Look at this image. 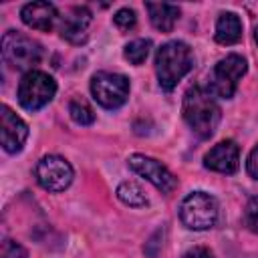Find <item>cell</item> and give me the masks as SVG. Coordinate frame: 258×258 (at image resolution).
Returning <instances> with one entry per match:
<instances>
[{
  "mask_svg": "<svg viewBox=\"0 0 258 258\" xmlns=\"http://www.w3.org/2000/svg\"><path fill=\"white\" fill-rule=\"evenodd\" d=\"M181 111H183L185 123L202 139H208L214 135L222 117L218 103L212 99V93H208L202 87H191L185 91Z\"/></svg>",
  "mask_w": 258,
  "mask_h": 258,
  "instance_id": "obj_1",
  "label": "cell"
},
{
  "mask_svg": "<svg viewBox=\"0 0 258 258\" xmlns=\"http://www.w3.org/2000/svg\"><path fill=\"white\" fill-rule=\"evenodd\" d=\"M194 56L191 48L181 40L165 42L155 54V73L159 87L163 91H171L191 69Z\"/></svg>",
  "mask_w": 258,
  "mask_h": 258,
  "instance_id": "obj_2",
  "label": "cell"
},
{
  "mask_svg": "<svg viewBox=\"0 0 258 258\" xmlns=\"http://www.w3.org/2000/svg\"><path fill=\"white\" fill-rule=\"evenodd\" d=\"M2 58L14 71H34V67L42 58V50L38 42L24 36L22 32L8 30L2 36Z\"/></svg>",
  "mask_w": 258,
  "mask_h": 258,
  "instance_id": "obj_3",
  "label": "cell"
},
{
  "mask_svg": "<svg viewBox=\"0 0 258 258\" xmlns=\"http://www.w3.org/2000/svg\"><path fill=\"white\" fill-rule=\"evenodd\" d=\"M179 218L189 230H208L218 222V202L206 191H194L183 198Z\"/></svg>",
  "mask_w": 258,
  "mask_h": 258,
  "instance_id": "obj_4",
  "label": "cell"
},
{
  "mask_svg": "<svg viewBox=\"0 0 258 258\" xmlns=\"http://www.w3.org/2000/svg\"><path fill=\"white\" fill-rule=\"evenodd\" d=\"M56 93V83L50 75L42 71H30L22 77L18 85V103L26 111H38L52 101Z\"/></svg>",
  "mask_w": 258,
  "mask_h": 258,
  "instance_id": "obj_5",
  "label": "cell"
},
{
  "mask_svg": "<svg viewBox=\"0 0 258 258\" xmlns=\"http://www.w3.org/2000/svg\"><path fill=\"white\" fill-rule=\"evenodd\" d=\"M248 64L246 58L240 54H228L226 58H222L210 77V93L222 99H232L236 89H238V81L242 79V75L246 73Z\"/></svg>",
  "mask_w": 258,
  "mask_h": 258,
  "instance_id": "obj_6",
  "label": "cell"
},
{
  "mask_svg": "<svg viewBox=\"0 0 258 258\" xmlns=\"http://www.w3.org/2000/svg\"><path fill=\"white\" fill-rule=\"evenodd\" d=\"M91 93L93 99L105 109L121 107L129 97V81L117 73H97L91 79Z\"/></svg>",
  "mask_w": 258,
  "mask_h": 258,
  "instance_id": "obj_7",
  "label": "cell"
},
{
  "mask_svg": "<svg viewBox=\"0 0 258 258\" xmlns=\"http://www.w3.org/2000/svg\"><path fill=\"white\" fill-rule=\"evenodd\" d=\"M36 181L48 191H62L73 181V167L60 155H44L36 163Z\"/></svg>",
  "mask_w": 258,
  "mask_h": 258,
  "instance_id": "obj_8",
  "label": "cell"
},
{
  "mask_svg": "<svg viewBox=\"0 0 258 258\" xmlns=\"http://www.w3.org/2000/svg\"><path fill=\"white\" fill-rule=\"evenodd\" d=\"M129 165H131V169L135 173H139L141 177H145L147 181H151L163 194H171L175 189V185H177V179L173 177V173L163 163H159L153 157L135 153V155L129 157Z\"/></svg>",
  "mask_w": 258,
  "mask_h": 258,
  "instance_id": "obj_9",
  "label": "cell"
},
{
  "mask_svg": "<svg viewBox=\"0 0 258 258\" xmlns=\"http://www.w3.org/2000/svg\"><path fill=\"white\" fill-rule=\"evenodd\" d=\"M28 137V125L8 107H0V139L8 153H18Z\"/></svg>",
  "mask_w": 258,
  "mask_h": 258,
  "instance_id": "obj_10",
  "label": "cell"
},
{
  "mask_svg": "<svg viewBox=\"0 0 258 258\" xmlns=\"http://www.w3.org/2000/svg\"><path fill=\"white\" fill-rule=\"evenodd\" d=\"M204 165L212 171L218 173H234L240 165V149L232 139L220 141L218 145H214L206 157H204Z\"/></svg>",
  "mask_w": 258,
  "mask_h": 258,
  "instance_id": "obj_11",
  "label": "cell"
},
{
  "mask_svg": "<svg viewBox=\"0 0 258 258\" xmlns=\"http://www.w3.org/2000/svg\"><path fill=\"white\" fill-rule=\"evenodd\" d=\"M20 18L26 26H30L34 30L48 32L56 22L58 12H56L54 4H50V2H30V4L22 6Z\"/></svg>",
  "mask_w": 258,
  "mask_h": 258,
  "instance_id": "obj_12",
  "label": "cell"
},
{
  "mask_svg": "<svg viewBox=\"0 0 258 258\" xmlns=\"http://www.w3.org/2000/svg\"><path fill=\"white\" fill-rule=\"evenodd\" d=\"M91 10L87 6H75L64 18H62V24H60V32L67 40L79 44L85 40V32H87V26L91 24Z\"/></svg>",
  "mask_w": 258,
  "mask_h": 258,
  "instance_id": "obj_13",
  "label": "cell"
},
{
  "mask_svg": "<svg viewBox=\"0 0 258 258\" xmlns=\"http://www.w3.org/2000/svg\"><path fill=\"white\" fill-rule=\"evenodd\" d=\"M145 10L149 12L151 24L161 32H171L179 18V8L167 2H147Z\"/></svg>",
  "mask_w": 258,
  "mask_h": 258,
  "instance_id": "obj_14",
  "label": "cell"
},
{
  "mask_svg": "<svg viewBox=\"0 0 258 258\" xmlns=\"http://www.w3.org/2000/svg\"><path fill=\"white\" fill-rule=\"evenodd\" d=\"M216 40L220 44H234L242 38V22L238 18V14L234 12H224L220 14L218 22H216Z\"/></svg>",
  "mask_w": 258,
  "mask_h": 258,
  "instance_id": "obj_15",
  "label": "cell"
},
{
  "mask_svg": "<svg viewBox=\"0 0 258 258\" xmlns=\"http://www.w3.org/2000/svg\"><path fill=\"white\" fill-rule=\"evenodd\" d=\"M117 198H119L123 204L131 206V208H141V206L147 204V198H145L143 189H141L135 181H123V183L117 187Z\"/></svg>",
  "mask_w": 258,
  "mask_h": 258,
  "instance_id": "obj_16",
  "label": "cell"
},
{
  "mask_svg": "<svg viewBox=\"0 0 258 258\" xmlns=\"http://www.w3.org/2000/svg\"><path fill=\"white\" fill-rule=\"evenodd\" d=\"M149 48H151V40H147V38H135L129 44H125L123 54H125V58L131 64H141L147 58Z\"/></svg>",
  "mask_w": 258,
  "mask_h": 258,
  "instance_id": "obj_17",
  "label": "cell"
},
{
  "mask_svg": "<svg viewBox=\"0 0 258 258\" xmlns=\"http://www.w3.org/2000/svg\"><path fill=\"white\" fill-rule=\"evenodd\" d=\"M69 113H71L73 121L79 123V125H91V123L95 121V113H93V109H91L85 101H81V99L71 101V105H69Z\"/></svg>",
  "mask_w": 258,
  "mask_h": 258,
  "instance_id": "obj_18",
  "label": "cell"
},
{
  "mask_svg": "<svg viewBox=\"0 0 258 258\" xmlns=\"http://www.w3.org/2000/svg\"><path fill=\"white\" fill-rule=\"evenodd\" d=\"M113 22H115L121 30H129V28L135 26L137 16H135V12H133L131 8H121V10H117V14L113 16Z\"/></svg>",
  "mask_w": 258,
  "mask_h": 258,
  "instance_id": "obj_19",
  "label": "cell"
},
{
  "mask_svg": "<svg viewBox=\"0 0 258 258\" xmlns=\"http://www.w3.org/2000/svg\"><path fill=\"white\" fill-rule=\"evenodd\" d=\"M0 258H26V250L14 240H4L0 248Z\"/></svg>",
  "mask_w": 258,
  "mask_h": 258,
  "instance_id": "obj_20",
  "label": "cell"
},
{
  "mask_svg": "<svg viewBox=\"0 0 258 258\" xmlns=\"http://www.w3.org/2000/svg\"><path fill=\"white\" fill-rule=\"evenodd\" d=\"M246 226L254 232H258V196L252 198L246 206Z\"/></svg>",
  "mask_w": 258,
  "mask_h": 258,
  "instance_id": "obj_21",
  "label": "cell"
},
{
  "mask_svg": "<svg viewBox=\"0 0 258 258\" xmlns=\"http://www.w3.org/2000/svg\"><path fill=\"white\" fill-rule=\"evenodd\" d=\"M246 169H248V173H250L254 179H258V145L250 151L248 161H246Z\"/></svg>",
  "mask_w": 258,
  "mask_h": 258,
  "instance_id": "obj_22",
  "label": "cell"
},
{
  "mask_svg": "<svg viewBox=\"0 0 258 258\" xmlns=\"http://www.w3.org/2000/svg\"><path fill=\"white\" fill-rule=\"evenodd\" d=\"M183 258H214V254H212V250H208L204 246H196V248L187 250L183 254Z\"/></svg>",
  "mask_w": 258,
  "mask_h": 258,
  "instance_id": "obj_23",
  "label": "cell"
},
{
  "mask_svg": "<svg viewBox=\"0 0 258 258\" xmlns=\"http://www.w3.org/2000/svg\"><path fill=\"white\" fill-rule=\"evenodd\" d=\"M254 40L258 42V26H256V30H254Z\"/></svg>",
  "mask_w": 258,
  "mask_h": 258,
  "instance_id": "obj_24",
  "label": "cell"
}]
</instances>
